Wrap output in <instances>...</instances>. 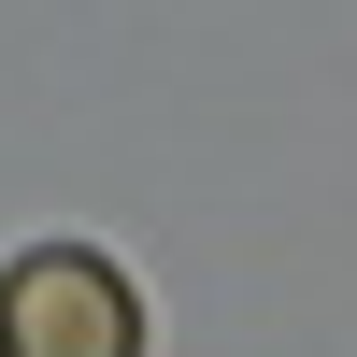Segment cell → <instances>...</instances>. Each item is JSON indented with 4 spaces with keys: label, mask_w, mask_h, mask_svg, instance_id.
Wrapping results in <instances>:
<instances>
[{
    "label": "cell",
    "mask_w": 357,
    "mask_h": 357,
    "mask_svg": "<svg viewBox=\"0 0 357 357\" xmlns=\"http://www.w3.org/2000/svg\"><path fill=\"white\" fill-rule=\"evenodd\" d=\"M0 357H143V301L114 257L86 243H29L0 272Z\"/></svg>",
    "instance_id": "1"
}]
</instances>
